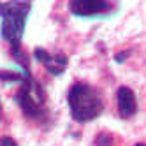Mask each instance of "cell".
<instances>
[{
    "instance_id": "obj_6",
    "label": "cell",
    "mask_w": 146,
    "mask_h": 146,
    "mask_svg": "<svg viewBox=\"0 0 146 146\" xmlns=\"http://www.w3.org/2000/svg\"><path fill=\"white\" fill-rule=\"evenodd\" d=\"M116 104H118V113L123 120L132 118L137 111V100L135 93L129 86H120L116 90Z\"/></svg>"
},
{
    "instance_id": "obj_8",
    "label": "cell",
    "mask_w": 146,
    "mask_h": 146,
    "mask_svg": "<svg viewBox=\"0 0 146 146\" xmlns=\"http://www.w3.org/2000/svg\"><path fill=\"white\" fill-rule=\"evenodd\" d=\"M113 143H114V139H113L111 134H99L97 139H95L97 146H113Z\"/></svg>"
},
{
    "instance_id": "obj_9",
    "label": "cell",
    "mask_w": 146,
    "mask_h": 146,
    "mask_svg": "<svg viewBox=\"0 0 146 146\" xmlns=\"http://www.w3.org/2000/svg\"><path fill=\"white\" fill-rule=\"evenodd\" d=\"M0 146H18V143L13 137H9V135H2L0 137Z\"/></svg>"
},
{
    "instance_id": "obj_3",
    "label": "cell",
    "mask_w": 146,
    "mask_h": 146,
    "mask_svg": "<svg viewBox=\"0 0 146 146\" xmlns=\"http://www.w3.org/2000/svg\"><path fill=\"white\" fill-rule=\"evenodd\" d=\"M16 102L19 104L25 116L32 120H39L44 114V92L30 76L21 83V88L16 93Z\"/></svg>"
},
{
    "instance_id": "obj_11",
    "label": "cell",
    "mask_w": 146,
    "mask_h": 146,
    "mask_svg": "<svg viewBox=\"0 0 146 146\" xmlns=\"http://www.w3.org/2000/svg\"><path fill=\"white\" fill-rule=\"evenodd\" d=\"M0 7H2V4H0Z\"/></svg>"
},
{
    "instance_id": "obj_2",
    "label": "cell",
    "mask_w": 146,
    "mask_h": 146,
    "mask_svg": "<svg viewBox=\"0 0 146 146\" xmlns=\"http://www.w3.org/2000/svg\"><path fill=\"white\" fill-rule=\"evenodd\" d=\"M30 9H32V0H9L0 7V16H2L0 35L9 44L11 51L19 49Z\"/></svg>"
},
{
    "instance_id": "obj_10",
    "label": "cell",
    "mask_w": 146,
    "mask_h": 146,
    "mask_svg": "<svg viewBox=\"0 0 146 146\" xmlns=\"http://www.w3.org/2000/svg\"><path fill=\"white\" fill-rule=\"evenodd\" d=\"M134 146H146L144 143H137V144H134Z\"/></svg>"
},
{
    "instance_id": "obj_5",
    "label": "cell",
    "mask_w": 146,
    "mask_h": 146,
    "mask_svg": "<svg viewBox=\"0 0 146 146\" xmlns=\"http://www.w3.org/2000/svg\"><path fill=\"white\" fill-rule=\"evenodd\" d=\"M34 56H35V60L39 62V64H42L44 69L49 72V74H53V76L62 74V72L65 70V67H67V58L64 55L48 53V51L42 49V48H37L34 51Z\"/></svg>"
},
{
    "instance_id": "obj_1",
    "label": "cell",
    "mask_w": 146,
    "mask_h": 146,
    "mask_svg": "<svg viewBox=\"0 0 146 146\" xmlns=\"http://www.w3.org/2000/svg\"><path fill=\"white\" fill-rule=\"evenodd\" d=\"M70 116L78 123H86L100 116L104 111V97L100 90L88 83H74L67 93Z\"/></svg>"
},
{
    "instance_id": "obj_4",
    "label": "cell",
    "mask_w": 146,
    "mask_h": 146,
    "mask_svg": "<svg viewBox=\"0 0 146 146\" xmlns=\"http://www.w3.org/2000/svg\"><path fill=\"white\" fill-rule=\"evenodd\" d=\"M69 11L79 18H95L113 11L109 0H70Z\"/></svg>"
},
{
    "instance_id": "obj_7",
    "label": "cell",
    "mask_w": 146,
    "mask_h": 146,
    "mask_svg": "<svg viewBox=\"0 0 146 146\" xmlns=\"http://www.w3.org/2000/svg\"><path fill=\"white\" fill-rule=\"evenodd\" d=\"M30 74L28 72H25V74H21V72L18 70H13V69H2L0 70V83H23Z\"/></svg>"
}]
</instances>
